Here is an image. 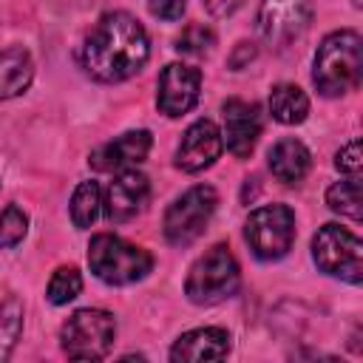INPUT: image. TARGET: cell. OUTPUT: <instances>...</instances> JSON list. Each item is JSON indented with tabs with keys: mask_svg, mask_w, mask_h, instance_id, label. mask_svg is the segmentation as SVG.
<instances>
[{
	"mask_svg": "<svg viewBox=\"0 0 363 363\" xmlns=\"http://www.w3.org/2000/svg\"><path fill=\"white\" fill-rule=\"evenodd\" d=\"M150 40L145 26L128 11H108L82 43V68L99 82H122L145 68Z\"/></svg>",
	"mask_w": 363,
	"mask_h": 363,
	"instance_id": "1",
	"label": "cell"
},
{
	"mask_svg": "<svg viewBox=\"0 0 363 363\" xmlns=\"http://www.w3.org/2000/svg\"><path fill=\"white\" fill-rule=\"evenodd\" d=\"M363 74V40L354 28H340L323 37L315 51L312 79L323 96H343L357 88Z\"/></svg>",
	"mask_w": 363,
	"mask_h": 363,
	"instance_id": "2",
	"label": "cell"
},
{
	"mask_svg": "<svg viewBox=\"0 0 363 363\" xmlns=\"http://www.w3.org/2000/svg\"><path fill=\"white\" fill-rule=\"evenodd\" d=\"M88 267L99 281L125 286L142 281L153 269V255L145 247H136L113 233H99L88 244Z\"/></svg>",
	"mask_w": 363,
	"mask_h": 363,
	"instance_id": "3",
	"label": "cell"
},
{
	"mask_svg": "<svg viewBox=\"0 0 363 363\" xmlns=\"http://www.w3.org/2000/svg\"><path fill=\"white\" fill-rule=\"evenodd\" d=\"M238 284H241V269H238L235 255L230 252V247L216 244L204 255H199L196 264L190 267L187 281H184V292L193 303L213 306V303L233 298Z\"/></svg>",
	"mask_w": 363,
	"mask_h": 363,
	"instance_id": "4",
	"label": "cell"
},
{
	"mask_svg": "<svg viewBox=\"0 0 363 363\" xmlns=\"http://www.w3.org/2000/svg\"><path fill=\"white\" fill-rule=\"evenodd\" d=\"M116 337V320L105 309H77L60 332L62 352L71 360H102Z\"/></svg>",
	"mask_w": 363,
	"mask_h": 363,
	"instance_id": "5",
	"label": "cell"
},
{
	"mask_svg": "<svg viewBox=\"0 0 363 363\" xmlns=\"http://www.w3.org/2000/svg\"><path fill=\"white\" fill-rule=\"evenodd\" d=\"M312 258L320 272L335 275L346 284H360L363 278V244L352 230L340 224H323L315 233Z\"/></svg>",
	"mask_w": 363,
	"mask_h": 363,
	"instance_id": "6",
	"label": "cell"
},
{
	"mask_svg": "<svg viewBox=\"0 0 363 363\" xmlns=\"http://www.w3.org/2000/svg\"><path fill=\"white\" fill-rule=\"evenodd\" d=\"M244 238L255 258L278 261L292 250L295 213L286 204H264L250 213V218L244 224Z\"/></svg>",
	"mask_w": 363,
	"mask_h": 363,
	"instance_id": "7",
	"label": "cell"
},
{
	"mask_svg": "<svg viewBox=\"0 0 363 363\" xmlns=\"http://www.w3.org/2000/svg\"><path fill=\"white\" fill-rule=\"evenodd\" d=\"M218 204V193L210 184H193L164 213V238L173 247L193 244L210 224Z\"/></svg>",
	"mask_w": 363,
	"mask_h": 363,
	"instance_id": "8",
	"label": "cell"
},
{
	"mask_svg": "<svg viewBox=\"0 0 363 363\" xmlns=\"http://www.w3.org/2000/svg\"><path fill=\"white\" fill-rule=\"evenodd\" d=\"M258 34L272 48H286L312 23V0H261L258 6Z\"/></svg>",
	"mask_w": 363,
	"mask_h": 363,
	"instance_id": "9",
	"label": "cell"
},
{
	"mask_svg": "<svg viewBox=\"0 0 363 363\" xmlns=\"http://www.w3.org/2000/svg\"><path fill=\"white\" fill-rule=\"evenodd\" d=\"M199 91H201L199 68L184 65V62H170V65H164V71L159 77L156 105L164 116H182L199 102Z\"/></svg>",
	"mask_w": 363,
	"mask_h": 363,
	"instance_id": "10",
	"label": "cell"
},
{
	"mask_svg": "<svg viewBox=\"0 0 363 363\" xmlns=\"http://www.w3.org/2000/svg\"><path fill=\"white\" fill-rule=\"evenodd\" d=\"M224 150V139H221V130L216 128V122L210 119H196L179 147H176V167H182L184 173H199L204 167H210Z\"/></svg>",
	"mask_w": 363,
	"mask_h": 363,
	"instance_id": "11",
	"label": "cell"
},
{
	"mask_svg": "<svg viewBox=\"0 0 363 363\" xmlns=\"http://www.w3.org/2000/svg\"><path fill=\"white\" fill-rule=\"evenodd\" d=\"M261 136V108L255 102L244 99H227L224 102V130L221 139L227 150L238 159H247Z\"/></svg>",
	"mask_w": 363,
	"mask_h": 363,
	"instance_id": "12",
	"label": "cell"
},
{
	"mask_svg": "<svg viewBox=\"0 0 363 363\" xmlns=\"http://www.w3.org/2000/svg\"><path fill=\"white\" fill-rule=\"evenodd\" d=\"M153 147V136L150 130L139 128V130H125L122 136H116L113 142H105L102 147H96L91 153V164L102 173H119V170H130L139 162L147 159Z\"/></svg>",
	"mask_w": 363,
	"mask_h": 363,
	"instance_id": "13",
	"label": "cell"
},
{
	"mask_svg": "<svg viewBox=\"0 0 363 363\" xmlns=\"http://www.w3.org/2000/svg\"><path fill=\"white\" fill-rule=\"evenodd\" d=\"M150 196V182L145 173H139L136 167L130 170H119L116 179L111 182L102 204H105V216L116 224L130 221L136 213H142L145 201Z\"/></svg>",
	"mask_w": 363,
	"mask_h": 363,
	"instance_id": "14",
	"label": "cell"
},
{
	"mask_svg": "<svg viewBox=\"0 0 363 363\" xmlns=\"http://www.w3.org/2000/svg\"><path fill=\"white\" fill-rule=\"evenodd\" d=\"M227 354H230V335L221 326H199V329H190L170 349V360L173 363L221 360Z\"/></svg>",
	"mask_w": 363,
	"mask_h": 363,
	"instance_id": "15",
	"label": "cell"
},
{
	"mask_svg": "<svg viewBox=\"0 0 363 363\" xmlns=\"http://www.w3.org/2000/svg\"><path fill=\"white\" fill-rule=\"evenodd\" d=\"M269 162V173L278 179V182H284V184H301L303 182V176L309 173V167H312V153H309V147L303 145V142H298V139H292V136H286V139H278L272 147H269V156H267Z\"/></svg>",
	"mask_w": 363,
	"mask_h": 363,
	"instance_id": "16",
	"label": "cell"
},
{
	"mask_svg": "<svg viewBox=\"0 0 363 363\" xmlns=\"http://www.w3.org/2000/svg\"><path fill=\"white\" fill-rule=\"evenodd\" d=\"M34 79L31 54L20 45L0 48V99L20 96Z\"/></svg>",
	"mask_w": 363,
	"mask_h": 363,
	"instance_id": "17",
	"label": "cell"
},
{
	"mask_svg": "<svg viewBox=\"0 0 363 363\" xmlns=\"http://www.w3.org/2000/svg\"><path fill=\"white\" fill-rule=\"evenodd\" d=\"M269 113L281 125H301L309 116V96L298 85L281 82L269 94Z\"/></svg>",
	"mask_w": 363,
	"mask_h": 363,
	"instance_id": "18",
	"label": "cell"
},
{
	"mask_svg": "<svg viewBox=\"0 0 363 363\" xmlns=\"http://www.w3.org/2000/svg\"><path fill=\"white\" fill-rule=\"evenodd\" d=\"M326 204L332 213H340L346 218L360 221L363 216V187H360V176H346L343 182H335L326 190Z\"/></svg>",
	"mask_w": 363,
	"mask_h": 363,
	"instance_id": "19",
	"label": "cell"
},
{
	"mask_svg": "<svg viewBox=\"0 0 363 363\" xmlns=\"http://www.w3.org/2000/svg\"><path fill=\"white\" fill-rule=\"evenodd\" d=\"M102 210V190L96 182H79L71 196V221L79 230H88Z\"/></svg>",
	"mask_w": 363,
	"mask_h": 363,
	"instance_id": "20",
	"label": "cell"
},
{
	"mask_svg": "<svg viewBox=\"0 0 363 363\" xmlns=\"http://www.w3.org/2000/svg\"><path fill=\"white\" fill-rule=\"evenodd\" d=\"M23 332V303L17 298H6L0 303V360H6L20 340Z\"/></svg>",
	"mask_w": 363,
	"mask_h": 363,
	"instance_id": "21",
	"label": "cell"
},
{
	"mask_svg": "<svg viewBox=\"0 0 363 363\" xmlns=\"http://www.w3.org/2000/svg\"><path fill=\"white\" fill-rule=\"evenodd\" d=\"M79 292H82V275H79L77 267H60V269L51 275L48 289H45V295H48V301H51L54 306H65V303L74 301Z\"/></svg>",
	"mask_w": 363,
	"mask_h": 363,
	"instance_id": "22",
	"label": "cell"
},
{
	"mask_svg": "<svg viewBox=\"0 0 363 363\" xmlns=\"http://www.w3.org/2000/svg\"><path fill=\"white\" fill-rule=\"evenodd\" d=\"M213 45H216V34H213L210 26H201V23L187 26V28L176 37V51H179V54H190V57H201V54H207Z\"/></svg>",
	"mask_w": 363,
	"mask_h": 363,
	"instance_id": "23",
	"label": "cell"
},
{
	"mask_svg": "<svg viewBox=\"0 0 363 363\" xmlns=\"http://www.w3.org/2000/svg\"><path fill=\"white\" fill-rule=\"evenodd\" d=\"M26 233H28V216L17 204H9L0 213V247L3 250L17 247L26 238Z\"/></svg>",
	"mask_w": 363,
	"mask_h": 363,
	"instance_id": "24",
	"label": "cell"
},
{
	"mask_svg": "<svg viewBox=\"0 0 363 363\" xmlns=\"http://www.w3.org/2000/svg\"><path fill=\"white\" fill-rule=\"evenodd\" d=\"M335 167H337L343 176H360V170H363V147H360L357 139L346 142V145L337 150Z\"/></svg>",
	"mask_w": 363,
	"mask_h": 363,
	"instance_id": "25",
	"label": "cell"
},
{
	"mask_svg": "<svg viewBox=\"0 0 363 363\" xmlns=\"http://www.w3.org/2000/svg\"><path fill=\"white\" fill-rule=\"evenodd\" d=\"M184 6H187V0H150L147 3L150 14L159 20H179L184 14Z\"/></svg>",
	"mask_w": 363,
	"mask_h": 363,
	"instance_id": "26",
	"label": "cell"
},
{
	"mask_svg": "<svg viewBox=\"0 0 363 363\" xmlns=\"http://www.w3.org/2000/svg\"><path fill=\"white\" fill-rule=\"evenodd\" d=\"M201 3L213 17H230L244 6V0H201Z\"/></svg>",
	"mask_w": 363,
	"mask_h": 363,
	"instance_id": "27",
	"label": "cell"
},
{
	"mask_svg": "<svg viewBox=\"0 0 363 363\" xmlns=\"http://www.w3.org/2000/svg\"><path fill=\"white\" fill-rule=\"evenodd\" d=\"M352 3H354V6H360V0H352Z\"/></svg>",
	"mask_w": 363,
	"mask_h": 363,
	"instance_id": "28",
	"label": "cell"
}]
</instances>
